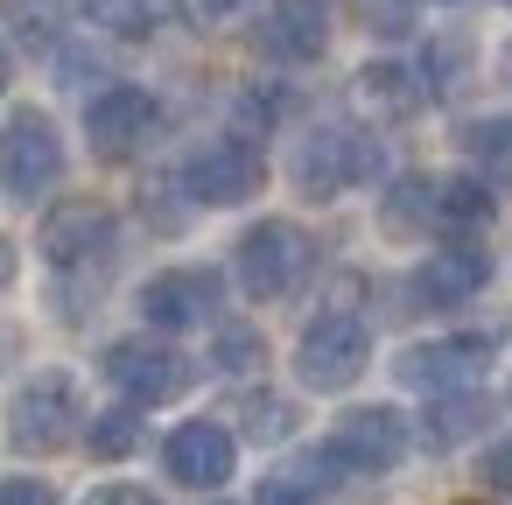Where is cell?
Returning a JSON list of instances; mask_svg holds the SVG:
<instances>
[{
  "label": "cell",
  "instance_id": "1f68e13d",
  "mask_svg": "<svg viewBox=\"0 0 512 505\" xmlns=\"http://www.w3.org/2000/svg\"><path fill=\"white\" fill-rule=\"evenodd\" d=\"M8 274H15V246L0 239V288H8Z\"/></svg>",
  "mask_w": 512,
  "mask_h": 505
},
{
  "label": "cell",
  "instance_id": "4316f807",
  "mask_svg": "<svg viewBox=\"0 0 512 505\" xmlns=\"http://www.w3.org/2000/svg\"><path fill=\"white\" fill-rule=\"evenodd\" d=\"M484 484H491L498 498H512V435H498V442L484 449Z\"/></svg>",
  "mask_w": 512,
  "mask_h": 505
},
{
  "label": "cell",
  "instance_id": "5b68a950",
  "mask_svg": "<svg viewBox=\"0 0 512 505\" xmlns=\"http://www.w3.org/2000/svg\"><path fill=\"white\" fill-rule=\"evenodd\" d=\"M36 253H43L50 274L113 267V253H120V218H113V204H99V197H64V204H50V218H43V232H36Z\"/></svg>",
  "mask_w": 512,
  "mask_h": 505
},
{
  "label": "cell",
  "instance_id": "e0dca14e",
  "mask_svg": "<svg viewBox=\"0 0 512 505\" xmlns=\"http://www.w3.org/2000/svg\"><path fill=\"white\" fill-rule=\"evenodd\" d=\"M491 211H498V197L477 169L435 183V232H477V225H491Z\"/></svg>",
  "mask_w": 512,
  "mask_h": 505
},
{
  "label": "cell",
  "instance_id": "7c38bea8",
  "mask_svg": "<svg viewBox=\"0 0 512 505\" xmlns=\"http://www.w3.org/2000/svg\"><path fill=\"white\" fill-rule=\"evenodd\" d=\"M155 127H162V106H155V92H141V85H106V92L85 106V141H92L99 162L141 155V148L155 141Z\"/></svg>",
  "mask_w": 512,
  "mask_h": 505
},
{
  "label": "cell",
  "instance_id": "f1b7e54d",
  "mask_svg": "<svg viewBox=\"0 0 512 505\" xmlns=\"http://www.w3.org/2000/svg\"><path fill=\"white\" fill-rule=\"evenodd\" d=\"M85 505H155V498L134 484H99V491H85Z\"/></svg>",
  "mask_w": 512,
  "mask_h": 505
},
{
  "label": "cell",
  "instance_id": "30bf717a",
  "mask_svg": "<svg viewBox=\"0 0 512 505\" xmlns=\"http://www.w3.org/2000/svg\"><path fill=\"white\" fill-rule=\"evenodd\" d=\"M491 337H477V330H463V337H435V344H407L400 358H393V379L400 386H414V393H463V386H477L484 379V365H491Z\"/></svg>",
  "mask_w": 512,
  "mask_h": 505
},
{
  "label": "cell",
  "instance_id": "d6a6232c",
  "mask_svg": "<svg viewBox=\"0 0 512 505\" xmlns=\"http://www.w3.org/2000/svg\"><path fill=\"white\" fill-rule=\"evenodd\" d=\"M505 8H512V0H505Z\"/></svg>",
  "mask_w": 512,
  "mask_h": 505
},
{
  "label": "cell",
  "instance_id": "6da1fadb",
  "mask_svg": "<svg viewBox=\"0 0 512 505\" xmlns=\"http://www.w3.org/2000/svg\"><path fill=\"white\" fill-rule=\"evenodd\" d=\"M288 176H295V190H302V197L330 204V197H344V190L379 183V176H386V148H379V134L330 120V127H309V134L295 141Z\"/></svg>",
  "mask_w": 512,
  "mask_h": 505
},
{
  "label": "cell",
  "instance_id": "7402d4cb",
  "mask_svg": "<svg viewBox=\"0 0 512 505\" xmlns=\"http://www.w3.org/2000/svg\"><path fill=\"white\" fill-rule=\"evenodd\" d=\"M85 22L120 36V43H148L155 36V0H85Z\"/></svg>",
  "mask_w": 512,
  "mask_h": 505
},
{
  "label": "cell",
  "instance_id": "2e32d148",
  "mask_svg": "<svg viewBox=\"0 0 512 505\" xmlns=\"http://www.w3.org/2000/svg\"><path fill=\"white\" fill-rule=\"evenodd\" d=\"M330 477H337L330 449H316V456H295V463H281V470H267V477H260L253 505H316V498L330 491Z\"/></svg>",
  "mask_w": 512,
  "mask_h": 505
},
{
  "label": "cell",
  "instance_id": "7a4b0ae2",
  "mask_svg": "<svg viewBox=\"0 0 512 505\" xmlns=\"http://www.w3.org/2000/svg\"><path fill=\"white\" fill-rule=\"evenodd\" d=\"M372 365V323L358 309H316L295 337V379L309 393H344Z\"/></svg>",
  "mask_w": 512,
  "mask_h": 505
},
{
  "label": "cell",
  "instance_id": "4fadbf2b",
  "mask_svg": "<svg viewBox=\"0 0 512 505\" xmlns=\"http://www.w3.org/2000/svg\"><path fill=\"white\" fill-rule=\"evenodd\" d=\"M484 281H491V253L470 232H449V246H435L407 274V295H414V309H463Z\"/></svg>",
  "mask_w": 512,
  "mask_h": 505
},
{
  "label": "cell",
  "instance_id": "ba28073f",
  "mask_svg": "<svg viewBox=\"0 0 512 505\" xmlns=\"http://www.w3.org/2000/svg\"><path fill=\"white\" fill-rule=\"evenodd\" d=\"M218 302H225V274L218 267H162L141 281L134 309L148 330H197V323H218Z\"/></svg>",
  "mask_w": 512,
  "mask_h": 505
},
{
  "label": "cell",
  "instance_id": "8fae6325",
  "mask_svg": "<svg viewBox=\"0 0 512 505\" xmlns=\"http://www.w3.org/2000/svg\"><path fill=\"white\" fill-rule=\"evenodd\" d=\"M330 463L337 470H351V477H386V470H400V456H407V414L400 407H351L337 428H330Z\"/></svg>",
  "mask_w": 512,
  "mask_h": 505
},
{
  "label": "cell",
  "instance_id": "9a60e30c",
  "mask_svg": "<svg viewBox=\"0 0 512 505\" xmlns=\"http://www.w3.org/2000/svg\"><path fill=\"white\" fill-rule=\"evenodd\" d=\"M253 43L274 64H316L330 50V8L323 0H274L260 15V29H253Z\"/></svg>",
  "mask_w": 512,
  "mask_h": 505
},
{
  "label": "cell",
  "instance_id": "44dd1931",
  "mask_svg": "<svg viewBox=\"0 0 512 505\" xmlns=\"http://www.w3.org/2000/svg\"><path fill=\"white\" fill-rule=\"evenodd\" d=\"M85 449H92L99 463H120V456H134V449H141V414H134V400H120V407L92 414V428H85Z\"/></svg>",
  "mask_w": 512,
  "mask_h": 505
},
{
  "label": "cell",
  "instance_id": "ac0fdd59",
  "mask_svg": "<svg viewBox=\"0 0 512 505\" xmlns=\"http://www.w3.org/2000/svg\"><path fill=\"white\" fill-rule=\"evenodd\" d=\"M456 141H463V162H470L484 183H512V113H484V120H470Z\"/></svg>",
  "mask_w": 512,
  "mask_h": 505
},
{
  "label": "cell",
  "instance_id": "603a6c76",
  "mask_svg": "<svg viewBox=\"0 0 512 505\" xmlns=\"http://www.w3.org/2000/svg\"><path fill=\"white\" fill-rule=\"evenodd\" d=\"M386 225H400V232L421 225V232H428V225H435V176H400V183L386 190Z\"/></svg>",
  "mask_w": 512,
  "mask_h": 505
},
{
  "label": "cell",
  "instance_id": "5bb4252c",
  "mask_svg": "<svg viewBox=\"0 0 512 505\" xmlns=\"http://www.w3.org/2000/svg\"><path fill=\"white\" fill-rule=\"evenodd\" d=\"M162 470H169L176 484H190V491H218V484L239 470V435L218 428V421H183V428H169V442H162Z\"/></svg>",
  "mask_w": 512,
  "mask_h": 505
},
{
  "label": "cell",
  "instance_id": "83f0119b",
  "mask_svg": "<svg viewBox=\"0 0 512 505\" xmlns=\"http://www.w3.org/2000/svg\"><path fill=\"white\" fill-rule=\"evenodd\" d=\"M0 505H57V491L36 477H0Z\"/></svg>",
  "mask_w": 512,
  "mask_h": 505
},
{
  "label": "cell",
  "instance_id": "f546056e",
  "mask_svg": "<svg viewBox=\"0 0 512 505\" xmlns=\"http://www.w3.org/2000/svg\"><path fill=\"white\" fill-rule=\"evenodd\" d=\"M190 8L204 15V22H232V15H246L253 0H190Z\"/></svg>",
  "mask_w": 512,
  "mask_h": 505
},
{
  "label": "cell",
  "instance_id": "9c48e42d",
  "mask_svg": "<svg viewBox=\"0 0 512 505\" xmlns=\"http://www.w3.org/2000/svg\"><path fill=\"white\" fill-rule=\"evenodd\" d=\"M99 372H106V379L120 386V400H134V407H162V400H176V393L190 386V358H183L176 344H162V337H120V344H106Z\"/></svg>",
  "mask_w": 512,
  "mask_h": 505
},
{
  "label": "cell",
  "instance_id": "52a82bcc",
  "mask_svg": "<svg viewBox=\"0 0 512 505\" xmlns=\"http://www.w3.org/2000/svg\"><path fill=\"white\" fill-rule=\"evenodd\" d=\"M260 183H267V155H260L246 134H218V141H204V148L183 162V197L204 204V211H232V204H246Z\"/></svg>",
  "mask_w": 512,
  "mask_h": 505
},
{
  "label": "cell",
  "instance_id": "d6986e66",
  "mask_svg": "<svg viewBox=\"0 0 512 505\" xmlns=\"http://www.w3.org/2000/svg\"><path fill=\"white\" fill-rule=\"evenodd\" d=\"M421 92H428V85H414L407 64H365V71H358V99H365L372 113H393V120H400V113L421 106Z\"/></svg>",
  "mask_w": 512,
  "mask_h": 505
},
{
  "label": "cell",
  "instance_id": "ffe728a7",
  "mask_svg": "<svg viewBox=\"0 0 512 505\" xmlns=\"http://www.w3.org/2000/svg\"><path fill=\"white\" fill-rule=\"evenodd\" d=\"M470 428H484V400L463 386V393H435V407H428V449H456Z\"/></svg>",
  "mask_w": 512,
  "mask_h": 505
},
{
  "label": "cell",
  "instance_id": "3957f363",
  "mask_svg": "<svg viewBox=\"0 0 512 505\" xmlns=\"http://www.w3.org/2000/svg\"><path fill=\"white\" fill-rule=\"evenodd\" d=\"M85 428V400H78V379L71 372H29L8 400V449L15 456H57L64 442H78Z\"/></svg>",
  "mask_w": 512,
  "mask_h": 505
},
{
  "label": "cell",
  "instance_id": "4dcf8cb0",
  "mask_svg": "<svg viewBox=\"0 0 512 505\" xmlns=\"http://www.w3.org/2000/svg\"><path fill=\"white\" fill-rule=\"evenodd\" d=\"M8 85H15V57H8V43H0V99H8Z\"/></svg>",
  "mask_w": 512,
  "mask_h": 505
},
{
  "label": "cell",
  "instance_id": "277c9868",
  "mask_svg": "<svg viewBox=\"0 0 512 505\" xmlns=\"http://www.w3.org/2000/svg\"><path fill=\"white\" fill-rule=\"evenodd\" d=\"M309 260H316V246H309V232H302L295 218H260V225H246L239 246H232V274H239V288H246L253 302L295 295L302 274H309Z\"/></svg>",
  "mask_w": 512,
  "mask_h": 505
},
{
  "label": "cell",
  "instance_id": "8992f818",
  "mask_svg": "<svg viewBox=\"0 0 512 505\" xmlns=\"http://www.w3.org/2000/svg\"><path fill=\"white\" fill-rule=\"evenodd\" d=\"M64 183V134L50 127V113L15 106L0 120V190L15 204H43Z\"/></svg>",
  "mask_w": 512,
  "mask_h": 505
},
{
  "label": "cell",
  "instance_id": "cb8c5ba5",
  "mask_svg": "<svg viewBox=\"0 0 512 505\" xmlns=\"http://www.w3.org/2000/svg\"><path fill=\"white\" fill-rule=\"evenodd\" d=\"M267 358V344H260V330L253 323H218V344H211V365L225 372V379H239V372H253Z\"/></svg>",
  "mask_w": 512,
  "mask_h": 505
},
{
  "label": "cell",
  "instance_id": "d4e9b609",
  "mask_svg": "<svg viewBox=\"0 0 512 505\" xmlns=\"http://www.w3.org/2000/svg\"><path fill=\"white\" fill-rule=\"evenodd\" d=\"M246 435L253 442H281V435H295V407L281 400V393H246Z\"/></svg>",
  "mask_w": 512,
  "mask_h": 505
},
{
  "label": "cell",
  "instance_id": "484cf974",
  "mask_svg": "<svg viewBox=\"0 0 512 505\" xmlns=\"http://www.w3.org/2000/svg\"><path fill=\"white\" fill-rule=\"evenodd\" d=\"M351 8L372 36H407L414 29V0H351Z\"/></svg>",
  "mask_w": 512,
  "mask_h": 505
}]
</instances>
